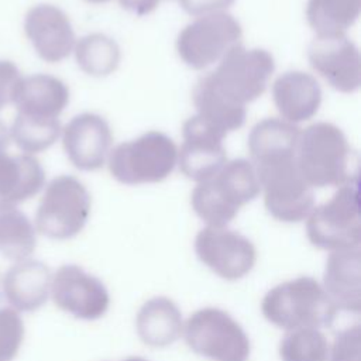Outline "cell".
Instances as JSON below:
<instances>
[{
  "label": "cell",
  "instance_id": "cell-1",
  "mask_svg": "<svg viewBox=\"0 0 361 361\" xmlns=\"http://www.w3.org/2000/svg\"><path fill=\"white\" fill-rule=\"evenodd\" d=\"M296 164L312 188L355 185L358 154L334 124L320 121L300 131Z\"/></svg>",
  "mask_w": 361,
  "mask_h": 361
},
{
  "label": "cell",
  "instance_id": "cell-2",
  "mask_svg": "<svg viewBox=\"0 0 361 361\" xmlns=\"http://www.w3.org/2000/svg\"><path fill=\"white\" fill-rule=\"evenodd\" d=\"M261 193L254 164L238 158L227 161L207 180L199 182L192 192L195 213L212 227H227L240 209Z\"/></svg>",
  "mask_w": 361,
  "mask_h": 361
},
{
  "label": "cell",
  "instance_id": "cell-3",
  "mask_svg": "<svg viewBox=\"0 0 361 361\" xmlns=\"http://www.w3.org/2000/svg\"><path fill=\"white\" fill-rule=\"evenodd\" d=\"M261 313L285 331L330 326L338 314L322 283L312 276H298L271 288L262 298Z\"/></svg>",
  "mask_w": 361,
  "mask_h": 361
},
{
  "label": "cell",
  "instance_id": "cell-4",
  "mask_svg": "<svg viewBox=\"0 0 361 361\" xmlns=\"http://www.w3.org/2000/svg\"><path fill=\"white\" fill-rule=\"evenodd\" d=\"M252 164L268 213L283 223L306 220L314 207V195L298 168L296 155H276Z\"/></svg>",
  "mask_w": 361,
  "mask_h": 361
},
{
  "label": "cell",
  "instance_id": "cell-5",
  "mask_svg": "<svg viewBox=\"0 0 361 361\" xmlns=\"http://www.w3.org/2000/svg\"><path fill=\"white\" fill-rule=\"evenodd\" d=\"M110 173L124 185L157 183L166 179L178 164V148L161 131H148L110 151Z\"/></svg>",
  "mask_w": 361,
  "mask_h": 361
},
{
  "label": "cell",
  "instance_id": "cell-6",
  "mask_svg": "<svg viewBox=\"0 0 361 361\" xmlns=\"http://www.w3.org/2000/svg\"><path fill=\"white\" fill-rule=\"evenodd\" d=\"M182 338L197 355L212 361H247L251 341L243 326L226 310L207 306L183 322Z\"/></svg>",
  "mask_w": 361,
  "mask_h": 361
},
{
  "label": "cell",
  "instance_id": "cell-7",
  "mask_svg": "<svg viewBox=\"0 0 361 361\" xmlns=\"http://www.w3.org/2000/svg\"><path fill=\"white\" fill-rule=\"evenodd\" d=\"M90 209L92 197L86 186L72 175H59L45 188L34 227L51 240H69L85 228Z\"/></svg>",
  "mask_w": 361,
  "mask_h": 361
},
{
  "label": "cell",
  "instance_id": "cell-8",
  "mask_svg": "<svg viewBox=\"0 0 361 361\" xmlns=\"http://www.w3.org/2000/svg\"><path fill=\"white\" fill-rule=\"evenodd\" d=\"M312 245L324 251L360 248L361 214L355 185L340 186L330 200L314 206L306 217Z\"/></svg>",
  "mask_w": 361,
  "mask_h": 361
},
{
  "label": "cell",
  "instance_id": "cell-9",
  "mask_svg": "<svg viewBox=\"0 0 361 361\" xmlns=\"http://www.w3.org/2000/svg\"><path fill=\"white\" fill-rule=\"evenodd\" d=\"M275 69L274 56L261 48L233 47L207 78L214 90L224 99L245 106L258 99L267 89Z\"/></svg>",
  "mask_w": 361,
  "mask_h": 361
},
{
  "label": "cell",
  "instance_id": "cell-10",
  "mask_svg": "<svg viewBox=\"0 0 361 361\" xmlns=\"http://www.w3.org/2000/svg\"><path fill=\"white\" fill-rule=\"evenodd\" d=\"M243 28L228 13L220 11L196 17L176 38L179 58L192 69H204L241 44Z\"/></svg>",
  "mask_w": 361,
  "mask_h": 361
},
{
  "label": "cell",
  "instance_id": "cell-11",
  "mask_svg": "<svg viewBox=\"0 0 361 361\" xmlns=\"http://www.w3.org/2000/svg\"><path fill=\"white\" fill-rule=\"evenodd\" d=\"M195 252L213 274L230 282L247 276L258 258L254 243L228 227H203L195 237Z\"/></svg>",
  "mask_w": 361,
  "mask_h": 361
},
{
  "label": "cell",
  "instance_id": "cell-12",
  "mask_svg": "<svg viewBox=\"0 0 361 361\" xmlns=\"http://www.w3.org/2000/svg\"><path fill=\"white\" fill-rule=\"evenodd\" d=\"M49 298L58 309L80 320L103 317L111 302L106 285L75 264L61 265L52 274Z\"/></svg>",
  "mask_w": 361,
  "mask_h": 361
},
{
  "label": "cell",
  "instance_id": "cell-13",
  "mask_svg": "<svg viewBox=\"0 0 361 361\" xmlns=\"http://www.w3.org/2000/svg\"><path fill=\"white\" fill-rule=\"evenodd\" d=\"M182 135L183 142L178 149V165L186 178L197 183L207 180L227 162L223 145L226 134L197 114L183 123Z\"/></svg>",
  "mask_w": 361,
  "mask_h": 361
},
{
  "label": "cell",
  "instance_id": "cell-14",
  "mask_svg": "<svg viewBox=\"0 0 361 361\" xmlns=\"http://www.w3.org/2000/svg\"><path fill=\"white\" fill-rule=\"evenodd\" d=\"M312 68L336 90L354 93L361 85V56L345 35L314 37L307 48Z\"/></svg>",
  "mask_w": 361,
  "mask_h": 361
},
{
  "label": "cell",
  "instance_id": "cell-15",
  "mask_svg": "<svg viewBox=\"0 0 361 361\" xmlns=\"http://www.w3.org/2000/svg\"><path fill=\"white\" fill-rule=\"evenodd\" d=\"M24 32L37 55L49 63L68 58L76 44L75 31L66 13L48 3L35 4L27 11Z\"/></svg>",
  "mask_w": 361,
  "mask_h": 361
},
{
  "label": "cell",
  "instance_id": "cell-16",
  "mask_svg": "<svg viewBox=\"0 0 361 361\" xmlns=\"http://www.w3.org/2000/svg\"><path fill=\"white\" fill-rule=\"evenodd\" d=\"M62 145L69 161L82 171L100 169L110 154L113 134L99 114L82 113L62 128Z\"/></svg>",
  "mask_w": 361,
  "mask_h": 361
},
{
  "label": "cell",
  "instance_id": "cell-17",
  "mask_svg": "<svg viewBox=\"0 0 361 361\" xmlns=\"http://www.w3.org/2000/svg\"><path fill=\"white\" fill-rule=\"evenodd\" d=\"M52 272L45 262L27 258L14 262L0 283L10 307L17 312H35L49 299Z\"/></svg>",
  "mask_w": 361,
  "mask_h": 361
},
{
  "label": "cell",
  "instance_id": "cell-18",
  "mask_svg": "<svg viewBox=\"0 0 361 361\" xmlns=\"http://www.w3.org/2000/svg\"><path fill=\"white\" fill-rule=\"evenodd\" d=\"M322 286L337 312L361 310V250H338L327 255Z\"/></svg>",
  "mask_w": 361,
  "mask_h": 361
},
{
  "label": "cell",
  "instance_id": "cell-19",
  "mask_svg": "<svg viewBox=\"0 0 361 361\" xmlns=\"http://www.w3.org/2000/svg\"><path fill=\"white\" fill-rule=\"evenodd\" d=\"M272 97L282 120L295 124L317 113L322 104V89L310 73L289 71L274 82Z\"/></svg>",
  "mask_w": 361,
  "mask_h": 361
},
{
  "label": "cell",
  "instance_id": "cell-20",
  "mask_svg": "<svg viewBox=\"0 0 361 361\" xmlns=\"http://www.w3.org/2000/svg\"><path fill=\"white\" fill-rule=\"evenodd\" d=\"M68 103L65 82L47 73L21 76L13 99L17 113L41 118H58Z\"/></svg>",
  "mask_w": 361,
  "mask_h": 361
},
{
  "label": "cell",
  "instance_id": "cell-21",
  "mask_svg": "<svg viewBox=\"0 0 361 361\" xmlns=\"http://www.w3.org/2000/svg\"><path fill=\"white\" fill-rule=\"evenodd\" d=\"M183 317L178 305L166 296L144 302L135 314V331L148 347L165 348L182 338Z\"/></svg>",
  "mask_w": 361,
  "mask_h": 361
},
{
  "label": "cell",
  "instance_id": "cell-22",
  "mask_svg": "<svg viewBox=\"0 0 361 361\" xmlns=\"http://www.w3.org/2000/svg\"><path fill=\"white\" fill-rule=\"evenodd\" d=\"M45 183L41 162L30 154L0 151V200L13 204L35 196Z\"/></svg>",
  "mask_w": 361,
  "mask_h": 361
},
{
  "label": "cell",
  "instance_id": "cell-23",
  "mask_svg": "<svg viewBox=\"0 0 361 361\" xmlns=\"http://www.w3.org/2000/svg\"><path fill=\"white\" fill-rule=\"evenodd\" d=\"M37 247V230L16 204L0 200V255L10 261L31 258Z\"/></svg>",
  "mask_w": 361,
  "mask_h": 361
},
{
  "label": "cell",
  "instance_id": "cell-24",
  "mask_svg": "<svg viewBox=\"0 0 361 361\" xmlns=\"http://www.w3.org/2000/svg\"><path fill=\"white\" fill-rule=\"evenodd\" d=\"M300 128L282 118H265L257 123L248 135L251 162L276 155H296Z\"/></svg>",
  "mask_w": 361,
  "mask_h": 361
},
{
  "label": "cell",
  "instance_id": "cell-25",
  "mask_svg": "<svg viewBox=\"0 0 361 361\" xmlns=\"http://www.w3.org/2000/svg\"><path fill=\"white\" fill-rule=\"evenodd\" d=\"M192 96L197 116L223 134L227 135L244 124L247 116L245 106L235 104L219 94L207 75L197 80Z\"/></svg>",
  "mask_w": 361,
  "mask_h": 361
},
{
  "label": "cell",
  "instance_id": "cell-26",
  "mask_svg": "<svg viewBox=\"0 0 361 361\" xmlns=\"http://www.w3.org/2000/svg\"><path fill=\"white\" fill-rule=\"evenodd\" d=\"M361 0H307L306 18L316 37H340L357 21Z\"/></svg>",
  "mask_w": 361,
  "mask_h": 361
},
{
  "label": "cell",
  "instance_id": "cell-27",
  "mask_svg": "<svg viewBox=\"0 0 361 361\" xmlns=\"http://www.w3.org/2000/svg\"><path fill=\"white\" fill-rule=\"evenodd\" d=\"M75 58L79 68L96 78L111 75L120 63L121 52L117 42L106 34L92 32L76 41Z\"/></svg>",
  "mask_w": 361,
  "mask_h": 361
},
{
  "label": "cell",
  "instance_id": "cell-28",
  "mask_svg": "<svg viewBox=\"0 0 361 361\" xmlns=\"http://www.w3.org/2000/svg\"><path fill=\"white\" fill-rule=\"evenodd\" d=\"M8 133L10 140L24 154L34 155L54 145L62 133V127L58 118H41L17 113Z\"/></svg>",
  "mask_w": 361,
  "mask_h": 361
},
{
  "label": "cell",
  "instance_id": "cell-29",
  "mask_svg": "<svg viewBox=\"0 0 361 361\" xmlns=\"http://www.w3.org/2000/svg\"><path fill=\"white\" fill-rule=\"evenodd\" d=\"M330 343L320 329L285 331L278 354L281 361H327Z\"/></svg>",
  "mask_w": 361,
  "mask_h": 361
},
{
  "label": "cell",
  "instance_id": "cell-30",
  "mask_svg": "<svg viewBox=\"0 0 361 361\" xmlns=\"http://www.w3.org/2000/svg\"><path fill=\"white\" fill-rule=\"evenodd\" d=\"M24 320L16 309L0 307V361H13L24 343Z\"/></svg>",
  "mask_w": 361,
  "mask_h": 361
},
{
  "label": "cell",
  "instance_id": "cell-31",
  "mask_svg": "<svg viewBox=\"0 0 361 361\" xmlns=\"http://www.w3.org/2000/svg\"><path fill=\"white\" fill-rule=\"evenodd\" d=\"M327 361H361L360 323L338 330L333 343H330Z\"/></svg>",
  "mask_w": 361,
  "mask_h": 361
},
{
  "label": "cell",
  "instance_id": "cell-32",
  "mask_svg": "<svg viewBox=\"0 0 361 361\" xmlns=\"http://www.w3.org/2000/svg\"><path fill=\"white\" fill-rule=\"evenodd\" d=\"M20 79L21 75L16 63L7 59H0V110L13 103Z\"/></svg>",
  "mask_w": 361,
  "mask_h": 361
},
{
  "label": "cell",
  "instance_id": "cell-33",
  "mask_svg": "<svg viewBox=\"0 0 361 361\" xmlns=\"http://www.w3.org/2000/svg\"><path fill=\"white\" fill-rule=\"evenodd\" d=\"M235 0H179L182 8L195 17L227 10Z\"/></svg>",
  "mask_w": 361,
  "mask_h": 361
},
{
  "label": "cell",
  "instance_id": "cell-34",
  "mask_svg": "<svg viewBox=\"0 0 361 361\" xmlns=\"http://www.w3.org/2000/svg\"><path fill=\"white\" fill-rule=\"evenodd\" d=\"M118 3L127 11H131L137 16H145L158 7L159 0H118Z\"/></svg>",
  "mask_w": 361,
  "mask_h": 361
},
{
  "label": "cell",
  "instance_id": "cell-35",
  "mask_svg": "<svg viewBox=\"0 0 361 361\" xmlns=\"http://www.w3.org/2000/svg\"><path fill=\"white\" fill-rule=\"evenodd\" d=\"M10 133L3 121H0V151L7 149L10 145Z\"/></svg>",
  "mask_w": 361,
  "mask_h": 361
},
{
  "label": "cell",
  "instance_id": "cell-36",
  "mask_svg": "<svg viewBox=\"0 0 361 361\" xmlns=\"http://www.w3.org/2000/svg\"><path fill=\"white\" fill-rule=\"evenodd\" d=\"M121 361H148V360H145L142 357H127V358H124Z\"/></svg>",
  "mask_w": 361,
  "mask_h": 361
},
{
  "label": "cell",
  "instance_id": "cell-37",
  "mask_svg": "<svg viewBox=\"0 0 361 361\" xmlns=\"http://www.w3.org/2000/svg\"><path fill=\"white\" fill-rule=\"evenodd\" d=\"M87 3H93V4H100V3H106L109 0H86Z\"/></svg>",
  "mask_w": 361,
  "mask_h": 361
}]
</instances>
